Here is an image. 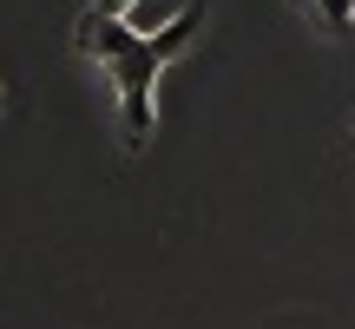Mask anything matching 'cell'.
Here are the masks:
<instances>
[{"label": "cell", "instance_id": "obj_1", "mask_svg": "<svg viewBox=\"0 0 355 329\" xmlns=\"http://www.w3.org/2000/svg\"><path fill=\"white\" fill-rule=\"evenodd\" d=\"M112 73H119V119H125V145L139 152V145L152 139V79H158V60L145 53V40H139Z\"/></svg>", "mask_w": 355, "mask_h": 329}, {"label": "cell", "instance_id": "obj_2", "mask_svg": "<svg viewBox=\"0 0 355 329\" xmlns=\"http://www.w3.org/2000/svg\"><path fill=\"white\" fill-rule=\"evenodd\" d=\"M73 40H79V53H86V60H105V66H119L132 47H139V33H132L119 13H79Z\"/></svg>", "mask_w": 355, "mask_h": 329}, {"label": "cell", "instance_id": "obj_3", "mask_svg": "<svg viewBox=\"0 0 355 329\" xmlns=\"http://www.w3.org/2000/svg\"><path fill=\"white\" fill-rule=\"evenodd\" d=\"M198 26H204V13H198V7H178V13H171V20H165V26H158V33H152V40H145V53H152V60H158V66H165V60H178V53H184V47H191V33H198Z\"/></svg>", "mask_w": 355, "mask_h": 329}, {"label": "cell", "instance_id": "obj_4", "mask_svg": "<svg viewBox=\"0 0 355 329\" xmlns=\"http://www.w3.org/2000/svg\"><path fill=\"white\" fill-rule=\"evenodd\" d=\"M171 13H178V0H132V7L119 13V20H125V26H132V33H139V40H152L158 26L171 20Z\"/></svg>", "mask_w": 355, "mask_h": 329}]
</instances>
